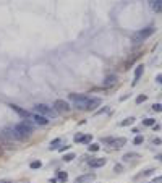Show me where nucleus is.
Listing matches in <instances>:
<instances>
[{
    "mask_svg": "<svg viewBox=\"0 0 162 183\" xmlns=\"http://www.w3.org/2000/svg\"><path fill=\"white\" fill-rule=\"evenodd\" d=\"M13 128H15V131H16V133L23 138V139H25V138H28V136H31V133L34 131V127H32L29 122H26V120H25V122H20V123H16Z\"/></svg>",
    "mask_w": 162,
    "mask_h": 183,
    "instance_id": "f257e3e1",
    "label": "nucleus"
},
{
    "mask_svg": "<svg viewBox=\"0 0 162 183\" xmlns=\"http://www.w3.org/2000/svg\"><path fill=\"white\" fill-rule=\"evenodd\" d=\"M34 112L37 113V115H42V117H57V112L54 110V107H49L46 106V104H36L34 106Z\"/></svg>",
    "mask_w": 162,
    "mask_h": 183,
    "instance_id": "20e7f679",
    "label": "nucleus"
},
{
    "mask_svg": "<svg viewBox=\"0 0 162 183\" xmlns=\"http://www.w3.org/2000/svg\"><path fill=\"white\" fill-rule=\"evenodd\" d=\"M156 29L154 28H144V29H139V31H136L133 36H131V41H133L135 44H139V42H144L148 37H151L152 34H154Z\"/></svg>",
    "mask_w": 162,
    "mask_h": 183,
    "instance_id": "f03ea898",
    "label": "nucleus"
},
{
    "mask_svg": "<svg viewBox=\"0 0 162 183\" xmlns=\"http://www.w3.org/2000/svg\"><path fill=\"white\" fill-rule=\"evenodd\" d=\"M57 180H58V182H67V180H68V175H67V173H65V172H58V173H57Z\"/></svg>",
    "mask_w": 162,
    "mask_h": 183,
    "instance_id": "6ab92c4d",
    "label": "nucleus"
},
{
    "mask_svg": "<svg viewBox=\"0 0 162 183\" xmlns=\"http://www.w3.org/2000/svg\"><path fill=\"white\" fill-rule=\"evenodd\" d=\"M91 139H92L91 134H85V136H83V139H81V143H85V144H91Z\"/></svg>",
    "mask_w": 162,
    "mask_h": 183,
    "instance_id": "5701e85b",
    "label": "nucleus"
},
{
    "mask_svg": "<svg viewBox=\"0 0 162 183\" xmlns=\"http://www.w3.org/2000/svg\"><path fill=\"white\" fill-rule=\"evenodd\" d=\"M152 110H154V112H162V104H154V106H152Z\"/></svg>",
    "mask_w": 162,
    "mask_h": 183,
    "instance_id": "bb28decb",
    "label": "nucleus"
},
{
    "mask_svg": "<svg viewBox=\"0 0 162 183\" xmlns=\"http://www.w3.org/2000/svg\"><path fill=\"white\" fill-rule=\"evenodd\" d=\"M156 81H157V83H161V84H162V73L156 76Z\"/></svg>",
    "mask_w": 162,
    "mask_h": 183,
    "instance_id": "2f4dec72",
    "label": "nucleus"
},
{
    "mask_svg": "<svg viewBox=\"0 0 162 183\" xmlns=\"http://www.w3.org/2000/svg\"><path fill=\"white\" fill-rule=\"evenodd\" d=\"M115 81H117V76H115V75H109V76L104 80V86H106V88H109V86H112Z\"/></svg>",
    "mask_w": 162,
    "mask_h": 183,
    "instance_id": "4468645a",
    "label": "nucleus"
},
{
    "mask_svg": "<svg viewBox=\"0 0 162 183\" xmlns=\"http://www.w3.org/2000/svg\"><path fill=\"white\" fill-rule=\"evenodd\" d=\"M151 8L154 11H162V0H156V2H151Z\"/></svg>",
    "mask_w": 162,
    "mask_h": 183,
    "instance_id": "2eb2a0df",
    "label": "nucleus"
},
{
    "mask_svg": "<svg viewBox=\"0 0 162 183\" xmlns=\"http://www.w3.org/2000/svg\"><path fill=\"white\" fill-rule=\"evenodd\" d=\"M135 123V118L133 117H128V118H125L122 123H120V127H128V125H133Z\"/></svg>",
    "mask_w": 162,
    "mask_h": 183,
    "instance_id": "f3484780",
    "label": "nucleus"
},
{
    "mask_svg": "<svg viewBox=\"0 0 162 183\" xmlns=\"http://www.w3.org/2000/svg\"><path fill=\"white\" fill-rule=\"evenodd\" d=\"M2 138H4V139H8L10 143L11 141H21L23 139V138L15 131L13 127L11 128H4V130H2Z\"/></svg>",
    "mask_w": 162,
    "mask_h": 183,
    "instance_id": "39448f33",
    "label": "nucleus"
},
{
    "mask_svg": "<svg viewBox=\"0 0 162 183\" xmlns=\"http://www.w3.org/2000/svg\"><path fill=\"white\" fill-rule=\"evenodd\" d=\"M70 101H73V104H75L76 109L86 110V107H88L91 97H88V96H85V94H70Z\"/></svg>",
    "mask_w": 162,
    "mask_h": 183,
    "instance_id": "7ed1b4c3",
    "label": "nucleus"
},
{
    "mask_svg": "<svg viewBox=\"0 0 162 183\" xmlns=\"http://www.w3.org/2000/svg\"><path fill=\"white\" fill-rule=\"evenodd\" d=\"M106 164H107V159H104V157H96V159H91V160H89V165H91L92 169L104 167Z\"/></svg>",
    "mask_w": 162,
    "mask_h": 183,
    "instance_id": "1a4fd4ad",
    "label": "nucleus"
},
{
    "mask_svg": "<svg viewBox=\"0 0 162 183\" xmlns=\"http://www.w3.org/2000/svg\"><path fill=\"white\" fill-rule=\"evenodd\" d=\"M73 159H75V154H73V152H68V154L63 156V160H65V162H71Z\"/></svg>",
    "mask_w": 162,
    "mask_h": 183,
    "instance_id": "b1692460",
    "label": "nucleus"
},
{
    "mask_svg": "<svg viewBox=\"0 0 162 183\" xmlns=\"http://www.w3.org/2000/svg\"><path fill=\"white\" fill-rule=\"evenodd\" d=\"M101 149V146L97 144V143H91V144L88 146V151L89 152H96V151H99Z\"/></svg>",
    "mask_w": 162,
    "mask_h": 183,
    "instance_id": "412c9836",
    "label": "nucleus"
},
{
    "mask_svg": "<svg viewBox=\"0 0 162 183\" xmlns=\"http://www.w3.org/2000/svg\"><path fill=\"white\" fill-rule=\"evenodd\" d=\"M143 141H144V138L141 136V134H138V136H136V138H135V139H133V143H135V144H141Z\"/></svg>",
    "mask_w": 162,
    "mask_h": 183,
    "instance_id": "393cba45",
    "label": "nucleus"
},
{
    "mask_svg": "<svg viewBox=\"0 0 162 183\" xmlns=\"http://www.w3.org/2000/svg\"><path fill=\"white\" fill-rule=\"evenodd\" d=\"M29 167H31L32 170H36V169H41V167H42V162H41V160H32L31 164H29Z\"/></svg>",
    "mask_w": 162,
    "mask_h": 183,
    "instance_id": "aec40b11",
    "label": "nucleus"
},
{
    "mask_svg": "<svg viewBox=\"0 0 162 183\" xmlns=\"http://www.w3.org/2000/svg\"><path fill=\"white\" fill-rule=\"evenodd\" d=\"M138 157H139V154H136V152H127V154L123 156V160L128 162V160H131V159H138Z\"/></svg>",
    "mask_w": 162,
    "mask_h": 183,
    "instance_id": "dca6fc26",
    "label": "nucleus"
},
{
    "mask_svg": "<svg viewBox=\"0 0 162 183\" xmlns=\"http://www.w3.org/2000/svg\"><path fill=\"white\" fill-rule=\"evenodd\" d=\"M70 109H71L70 104H68L67 101H63V99H57L55 102H54V110H55L57 113H65Z\"/></svg>",
    "mask_w": 162,
    "mask_h": 183,
    "instance_id": "423d86ee",
    "label": "nucleus"
},
{
    "mask_svg": "<svg viewBox=\"0 0 162 183\" xmlns=\"http://www.w3.org/2000/svg\"><path fill=\"white\" fill-rule=\"evenodd\" d=\"M99 106H101V99H99V97H91V101H89L86 110H94L96 107H99Z\"/></svg>",
    "mask_w": 162,
    "mask_h": 183,
    "instance_id": "9d476101",
    "label": "nucleus"
},
{
    "mask_svg": "<svg viewBox=\"0 0 162 183\" xmlns=\"http://www.w3.org/2000/svg\"><path fill=\"white\" fill-rule=\"evenodd\" d=\"M32 122H34V123H37V125H47V123H49V120H47L46 117L37 115V113H34V117H32Z\"/></svg>",
    "mask_w": 162,
    "mask_h": 183,
    "instance_id": "9b49d317",
    "label": "nucleus"
},
{
    "mask_svg": "<svg viewBox=\"0 0 162 183\" xmlns=\"http://www.w3.org/2000/svg\"><path fill=\"white\" fill-rule=\"evenodd\" d=\"M2 154H4V151H2V149H0V156H2Z\"/></svg>",
    "mask_w": 162,
    "mask_h": 183,
    "instance_id": "e433bc0d",
    "label": "nucleus"
},
{
    "mask_svg": "<svg viewBox=\"0 0 162 183\" xmlns=\"http://www.w3.org/2000/svg\"><path fill=\"white\" fill-rule=\"evenodd\" d=\"M143 71H144V67L143 65H138L136 70H135V78H133V84H136L138 80L141 78V75H143Z\"/></svg>",
    "mask_w": 162,
    "mask_h": 183,
    "instance_id": "f8f14e48",
    "label": "nucleus"
},
{
    "mask_svg": "<svg viewBox=\"0 0 162 183\" xmlns=\"http://www.w3.org/2000/svg\"><path fill=\"white\" fill-rule=\"evenodd\" d=\"M10 107L13 112H16L20 117H23V118L26 120V122H29V120H32V117H34V113H31L29 110H25V109H21V107H18V106H15V104H10Z\"/></svg>",
    "mask_w": 162,
    "mask_h": 183,
    "instance_id": "0eeeda50",
    "label": "nucleus"
},
{
    "mask_svg": "<svg viewBox=\"0 0 162 183\" xmlns=\"http://www.w3.org/2000/svg\"><path fill=\"white\" fill-rule=\"evenodd\" d=\"M60 143H62V139H60V138H57V139H54L52 143H50L49 149H50V151H52V149H58V144H60Z\"/></svg>",
    "mask_w": 162,
    "mask_h": 183,
    "instance_id": "a211bd4d",
    "label": "nucleus"
},
{
    "mask_svg": "<svg viewBox=\"0 0 162 183\" xmlns=\"http://www.w3.org/2000/svg\"><path fill=\"white\" fill-rule=\"evenodd\" d=\"M57 182H58L57 178H50V180H49V183H57Z\"/></svg>",
    "mask_w": 162,
    "mask_h": 183,
    "instance_id": "f704fd0d",
    "label": "nucleus"
},
{
    "mask_svg": "<svg viewBox=\"0 0 162 183\" xmlns=\"http://www.w3.org/2000/svg\"><path fill=\"white\" fill-rule=\"evenodd\" d=\"M146 99H148V97H146V96H144V94H141V96H138V97H136V104H141V102H144Z\"/></svg>",
    "mask_w": 162,
    "mask_h": 183,
    "instance_id": "a878e982",
    "label": "nucleus"
},
{
    "mask_svg": "<svg viewBox=\"0 0 162 183\" xmlns=\"http://www.w3.org/2000/svg\"><path fill=\"white\" fill-rule=\"evenodd\" d=\"M125 143H127V139H125V138H113V141H112V144H110V146L118 149V148H122Z\"/></svg>",
    "mask_w": 162,
    "mask_h": 183,
    "instance_id": "ddd939ff",
    "label": "nucleus"
},
{
    "mask_svg": "<svg viewBox=\"0 0 162 183\" xmlns=\"http://www.w3.org/2000/svg\"><path fill=\"white\" fill-rule=\"evenodd\" d=\"M152 143H154V144H161V139H159V138H154V141H152Z\"/></svg>",
    "mask_w": 162,
    "mask_h": 183,
    "instance_id": "473e14b6",
    "label": "nucleus"
},
{
    "mask_svg": "<svg viewBox=\"0 0 162 183\" xmlns=\"http://www.w3.org/2000/svg\"><path fill=\"white\" fill-rule=\"evenodd\" d=\"M0 183H10L8 180H0Z\"/></svg>",
    "mask_w": 162,
    "mask_h": 183,
    "instance_id": "c9c22d12",
    "label": "nucleus"
},
{
    "mask_svg": "<svg viewBox=\"0 0 162 183\" xmlns=\"http://www.w3.org/2000/svg\"><path fill=\"white\" fill-rule=\"evenodd\" d=\"M122 170V165H115V172H120Z\"/></svg>",
    "mask_w": 162,
    "mask_h": 183,
    "instance_id": "72a5a7b5",
    "label": "nucleus"
},
{
    "mask_svg": "<svg viewBox=\"0 0 162 183\" xmlns=\"http://www.w3.org/2000/svg\"><path fill=\"white\" fill-rule=\"evenodd\" d=\"M94 178H96V173H85V175L76 177L75 183H91Z\"/></svg>",
    "mask_w": 162,
    "mask_h": 183,
    "instance_id": "6e6552de",
    "label": "nucleus"
},
{
    "mask_svg": "<svg viewBox=\"0 0 162 183\" xmlns=\"http://www.w3.org/2000/svg\"><path fill=\"white\" fill-rule=\"evenodd\" d=\"M106 112H109V107H104V109L97 110V112H96V115H99V113H106Z\"/></svg>",
    "mask_w": 162,
    "mask_h": 183,
    "instance_id": "c85d7f7f",
    "label": "nucleus"
},
{
    "mask_svg": "<svg viewBox=\"0 0 162 183\" xmlns=\"http://www.w3.org/2000/svg\"><path fill=\"white\" fill-rule=\"evenodd\" d=\"M143 125H146V127H154L156 120L154 118H146V120H143Z\"/></svg>",
    "mask_w": 162,
    "mask_h": 183,
    "instance_id": "4be33fe9",
    "label": "nucleus"
},
{
    "mask_svg": "<svg viewBox=\"0 0 162 183\" xmlns=\"http://www.w3.org/2000/svg\"><path fill=\"white\" fill-rule=\"evenodd\" d=\"M159 159H161V160H162V156H159Z\"/></svg>",
    "mask_w": 162,
    "mask_h": 183,
    "instance_id": "4c0bfd02",
    "label": "nucleus"
},
{
    "mask_svg": "<svg viewBox=\"0 0 162 183\" xmlns=\"http://www.w3.org/2000/svg\"><path fill=\"white\" fill-rule=\"evenodd\" d=\"M151 183H162V177H156L154 180H151Z\"/></svg>",
    "mask_w": 162,
    "mask_h": 183,
    "instance_id": "c756f323",
    "label": "nucleus"
},
{
    "mask_svg": "<svg viewBox=\"0 0 162 183\" xmlns=\"http://www.w3.org/2000/svg\"><path fill=\"white\" fill-rule=\"evenodd\" d=\"M68 148H70V146H67V144H65V146H60V148H58V151H60V152H65Z\"/></svg>",
    "mask_w": 162,
    "mask_h": 183,
    "instance_id": "7c9ffc66",
    "label": "nucleus"
},
{
    "mask_svg": "<svg viewBox=\"0 0 162 183\" xmlns=\"http://www.w3.org/2000/svg\"><path fill=\"white\" fill-rule=\"evenodd\" d=\"M83 136H85V134H80V133H78V134H75L73 141H75V143H81V139H83Z\"/></svg>",
    "mask_w": 162,
    "mask_h": 183,
    "instance_id": "cd10ccee",
    "label": "nucleus"
}]
</instances>
